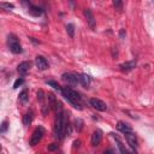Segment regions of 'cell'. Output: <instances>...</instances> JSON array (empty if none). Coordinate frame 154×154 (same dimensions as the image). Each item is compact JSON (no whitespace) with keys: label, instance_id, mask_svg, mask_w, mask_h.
Masks as SVG:
<instances>
[{"label":"cell","instance_id":"obj_11","mask_svg":"<svg viewBox=\"0 0 154 154\" xmlns=\"http://www.w3.org/2000/svg\"><path fill=\"white\" fill-rule=\"evenodd\" d=\"M35 64H36L37 69H40V70H46V69H48V63H47V60H46L43 57H41V55H37V57H36Z\"/></svg>","mask_w":154,"mask_h":154},{"label":"cell","instance_id":"obj_25","mask_svg":"<svg viewBox=\"0 0 154 154\" xmlns=\"http://www.w3.org/2000/svg\"><path fill=\"white\" fill-rule=\"evenodd\" d=\"M82 124H83V122L81 119H76V130L77 131H81L82 130Z\"/></svg>","mask_w":154,"mask_h":154},{"label":"cell","instance_id":"obj_23","mask_svg":"<svg viewBox=\"0 0 154 154\" xmlns=\"http://www.w3.org/2000/svg\"><path fill=\"white\" fill-rule=\"evenodd\" d=\"M1 7L2 8H6V10H10V8H13L14 5L13 4H10V2H1Z\"/></svg>","mask_w":154,"mask_h":154},{"label":"cell","instance_id":"obj_10","mask_svg":"<svg viewBox=\"0 0 154 154\" xmlns=\"http://www.w3.org/2000/svg\"><path fill=\"white\" fill-rule=\"evenodd\" d=\"M101 140H102V135H101V131H100V130H96V131H94V132H93V135H91V140H90V142H91V146H93V147H96V146H99V144L101 143Z\"/></svg>","mask_w":154,"mask_h":154},{"label":"cell","instance_id":"obj_5","mask_svg":"<svg viewBox=\"0 0 154 154\" xmlns=\"http://www.w3.org/2000/svg\"><path fill=\"white\" fill-rule=\"evenodd\" d=\"M61 78H63V81H64L65 83H67L69 85H77V84H79L77 73H70V72L63 73Z\"/></svg>","mask_w":154,"mask_h":154},{"label":"cell","instance_id":"obj_9","mask_svg":"<svg viewBox=\"0 0 154 154\" xmlns=\"http://www.w3.org/2000/svg\"><path fill=\"white\" fill-rule=\"evenodd\" d=\"M125 135V138L128 141V144L131 147L132 150H136V147H137V140H136V136L134 135V132H128V134H124Z\"/></svg>","mask_w":154,"mask_h":154},{"label":"cell","instance_id":"obj_8","mask_svg":"<svg viewBox=\"0 0 154 154\" xmlns=\"http://www.w3.org/2000/svg\"><path fill=\"white\" fill-rule=\"evenodd\" d=\"M135 66H136V60H130V61H125V63L120 64L119 65V70L122 72H129L132 69H135Z\"/></svg>","mask_w":154,"mask_h":154},{"label":"cell","instance_id":"obj_16","mask_svg":"<svg viewBox=\"0 0 154 154\" xmlns=\"http://www.w3.org/2000/svg\"><path fill=\"white\" fill-rule=\"evenodd\" d=\"M29 12L32 14V16H41L42 14V10L37 6H29Z\"/></svg>","mask_w":154,"mask_h":154},{"label":"cell","instance_id":"obj_2","mask_svg":"<svg viewBox=\"0 0 154 154\" xmlns=\"http://www.w3.org/2000/svg\"><path fill=\"white\" fill-rule=\"evenodd\" d=\"M61 94L75 108L82 109V101H81V96H79L78 93H76L70 87H63L61 88Z\"/></svg>","mask_w":154,"mask_h":154},{"label":"cell","instance_id":"obj_4","mask_svg":"<svg viewBox=\"0 0 154 154\" xmlns=\"http://www.w3.org/2000/svg\"><path fill=\"white\" fill-rule=\"evenodd\" d=\"M43 134H45L43 128L40 126V128L35 129V131L32 132V135H31V137H30V146H36V144H38V142L41 141Z\"/></svg>","mask_w":154,"mask_h":154},{"label":"cell","instance_id":"obj_3","mask_svg":"<svg viewBox=\"0 0 154 154\" xmlns=\"http://www.w3.org/2000/svg\"><path fill=\"white\" fill-rule=\"evenodd\" d=\"M7 43H8V47H10V51L14 54H19L22 53V46L19 43V40L17 38L16 35L13 34H10L8 37H7Z\"/></svg>","mask_w":154,"mask_h":154},{"label":"cell","instance_id":"obj_19","mask_svg":"<svg viewBox=\"0 0 154 154\" xmlns=\"http://www.w3.org/2000/svg\"><path fill=\"white\" fill-rule=\"evenodd\" d=\"M114 140H116V142H117V144H118V148H119V152L120 153H126V149H125V147L123 146V143L120 142V140L117 137V136H114Z\"/></svg>","mask_w":154,"mask_h":154},{"label":"cell","instance_id":"obj_18","mask_svg":"<svg viewBox=\"0 0 154 154\" xmlns=\"http://www.w3.org/2000/svg\"><path fill=\"white\" fill-rule=\"evenodd\" d=\"M66 31H67V34H69V36L72 38L73 36H75V25L73 24H67L66 25Z\"/></svg>","mask_w":154,"mask_h":154},{"label":"cell","instance_id":"obj_6","mask_svg":"<svg viewBox=\"0 0 154 154\" xmlns=\"http://www.w3.org/2000/svg\"><path fill=\"white\" fill-rule=\"evenodd\" d=\"M84 16H85L87 23H88V25L90 26V29L95 30V28H96V19H95L93 12H91L89 8H85V10H84Z\"/></svg>","mask_w":154,"mask_h":154},{"label":"cell","instance_id":"obj_30","mask_svg":"<svg viewBox=\"0 0 154 154\" xmlns=\"http://www.w3.org/2000/svg\"><path fill=\"white\" fill-rule=\"evenodd\" d=\"M119 36H120L122 38L125 36V30H124V29H122V30H120V32H119Z\"/></svg>","mask_w":154,"mask_h":154},{"label":"cell","instance_id":"obj_29","mask_svg":"<svg viewBox=\"0 0 154 154\" xmlns=\"http://www.w3.org/2000/svg\"><path fill=\"white\" fill-rule=\"evenodd\" d=\"M20 2H22V5H24V6H29L30 0H20Z\"/></svg>","mask_w":154,"mask_h":154},{"label":"cell","instance_id":"obj_7","mask_svg":"<svg viewBox=\"0 0 154 154\" xmlns=\"http://www.w3.org/2000/svg\"><path fill=\"white\" fill-rule=\"evenodd\" d=\"M90 105L95 108V109H97V111H101V112H103V111H106L107 109V106H106V103L102 101V100H100V99H96V97H93V99H90Z\"/></svg>","mask_w":154,"mask_h":154},{"label":"cell","instance_id":"obj_12","mask_svg":"<svg viewBox=\"0 0 154 154\" xmlns=\"http://www.w3.org/2000/svg\"><path fill=\"white\" fill-rule=\"evenodd\" d=\"M117 129H118L120 132H123V134L132 132V128H131L128 123H125V122H118V123H117Z\"/></svg>","mask_w":154,"mask_h":154},{"label":"cell","instance_id":"obj_1","mask_svg":"<svg viewBox=\"0 0 154 154\" xmlns=\"http://www.w3.org/2000/svg\"><path fill=\"white\" fill-rule=\"evenodd\" d=\"M67 113L65 111H60L57 113V119H55V125H54V134L58 138H64L66 131H67V119H66Z\"/></svg>","mask_w":154,"mask_h":154},{"label":"cell","instance_id":"obj_26","mask_svg":"<svg viewBox=\"0 0 154 154\" xmlns=\"http://www.w3.org/2000/svg\"><path fill=\"white\" fill-rule=\"evenodd\" d=\"M37 99H38L41 102L43 101V99H45V96H43V90H41V89H40V90L37 91Z\"/></svg>","mask_w":154,"mask_h":154},{"label":"cell","instance_id":"obj_24","mask_svg":"<svg viewBox=\"0 0 154 154\" xmlns=\"http://www.w3.org/2000/svg\"><path fill=\"white\" fill-rule=\"evenodd\" d=\"M47 149H48L49 152H54V150L58 149V144H57V143H51V144H48Z\"/></svg>","mask_w":154,"mask_h":154},{"label":"cell","instance_id":"obj_17","mask_svg":"<svg viewBox=\"0 0 154 154\" xmlns=\"http://www.w3.org/2000/svg\"><path fill=\"white\" fill-rule=\"evenodd\" d=\"M28 96H29L28 90H26V89H23V90L19 93V101H20L22 103H26V101H28Z\"/></svg>","mask_w":154,"mask_h":154},{"label":"cell","instance_id":"obj_21","mask_svg":"<svg viewBox=\"0 0 154 154\" xmlns=\"http://www.w3.org/2000/svg\"><path fill=\"white\" fill-rule=\"evenodd\" d=\"M24 83V79L20 77V78H18V79H16V82H14V84H13V89H17L19 85H22Z\"/></svg>","mask_w":154,"mask_h":154},{"label":"cell","instance_id":"obj_22","mask_svg":"<svg viewBox=\"0 0 154 154\" xmlns=\"http://www.w3.org/2000/svg\"><path fill=\"white\" fill-rule=\"evenodd\" d=\"M113 5L117 10H120L123 6V0H113Z\"/></svg>","mask_w":154,"mask_h":154},{"label":"cell","instance_id":"obj_14","mask_svg":"<svg viewBox=\"0 0 154 154\" xmlns=\"http://www.w3.org/2000/svg\"><path fill=\"white\" fill-rule=\"evenodd\" d=\"M29 69H30V63L29 61H23V63H20L19 65H18V72L20 73V75H25L28 71H29Z\"/></svg>","mask_w":154,"mask_h":154},{"label":"cell","instance_id":"obj_13","mask_svg":"<svg viewBox=\"0 0 154 154\" xmlns=\"http://www.w3.org/2000/svg\"><path fill=\"white\" fill-rule=\"evenodd\" d=\"M77 77H78V82H79V84H82L83 87H88V85L90 84V77H89L88 75H85V73H81V75H77Z\"/></svg>","mask_w":154,"mask_h":154},{"label":"cell","instance_id":"obj_28","mask_svg":"<svg viewBox=\"0 0 154 154\" xmlns=\"http://www.w3.org/2000/svg\"><path fill=\"white\" fill-rule=\"evenodd\" d=\"M79 144H81V141H79V140H76V141L73 142V148H78Z\"/></svg>","mask_w":154,"mask_h":154},{"label":"cell","instance_id":"obj_15","mask_svg":"<svg viewBox=\"0 0 154 154\" xmlns=\"http://www.w3.org/2000/svg\"><path fill=\"white\" fill-rule=\"evenodd\" d=\"M32 118H34V113H32V111H29L28 113H25L23 116V124L24 125H29L32 122Z\"/></svg>","mask_w":154,"mask_h":154},{"label":"cell","instance_id":"obj_27","mask_svg":"<svg viewBox=\"0 0 154 154\" xmlns=\"http://www.w3.org/2000/svg\"><path fill=\"white\" fill-rule=\"evenodd\" d=\"M6 130H7V122L4 120V122L1 123V129H0V131H1V132H5Z\"/></svg>","mask_w":154,"mask_h":154},{"label":"cell","instance_id":"obj_20","mask_svg":"<svg viewBox=\"0 0 154 154\" xmlns=\"http://www.w3.org/2000/svg\"><path fill=\"white\" fill-rule=\"evenodd\" d=\"M46 83H47L48 85H51V87H53L54 89H57V90H59V91L61 93V87H60V85H59V84H58V83H57L55 81H47Z\"/></svg>","mask_w":154,"mask_h":154}]
</instances>
